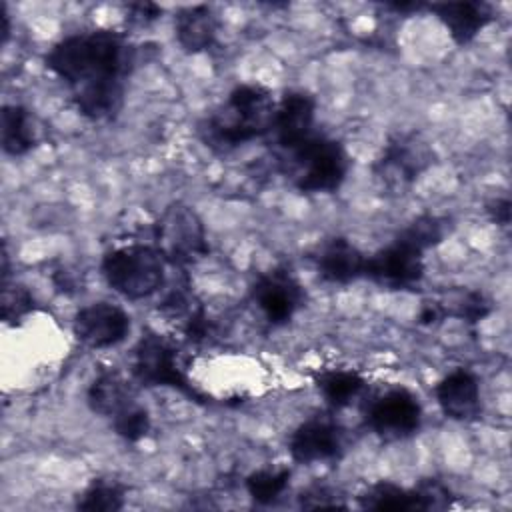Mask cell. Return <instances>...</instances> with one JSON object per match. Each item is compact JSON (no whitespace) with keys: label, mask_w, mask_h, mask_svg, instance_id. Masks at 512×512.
I'll return each instance as SVG.
<instances>
[{"label":"cell","mask_w":512,"mask_h":512,"mask_svg":"<svg viewBox=\"0 0 512 512\" xmlns=\"http://www.w3.org/2000/svg\"><path fill=\"white\" fill-rule=\"evenodd\" d=\"M218 16L208 4L180 8L174 16V36L178 46L188 54L208 50L216 42Z\"/></svg>","instance_id":"obj_18"},{"label":"cell","mask_w":512,"mask_h":512,"mask_svg":"<svg viewBox=\"0 0 512 512\" xmlns=\"http://www.w3.org/2000/svg\"><path fill=\"white\" fill-rule=\"evenodd\" d=\"M44 64L72 90L96 82H126L134 48L124 34L98 28L64 36L46 52Z\"/></svg>","instance_id":"obj_1"},{"label":"cell","mask_w":512,"mask_h":512,"mask_svg":"<svg viewBox=\"0 0 512 512\" xmlns=\"http://www.w3.org/2000/svg\"><path fill=\"white\" fill-rule=\"evenodd\" d=\"M426 8L438 16L458 46L470 44L494 20V10L486 2H436L428 4Z\"/></svg>","instance_id":"obj_15"},{"label":"cell","mask_w":512,"mask_h":512,"mask_svg":"<svg viewBox=\"0 0 512 512\" xmlns=\"http://www.w3.org/2000/svg\"><path fill=\"white\" fill-rule=\"evenodd\" d=\"M2 42L8 40L10 36V20H8V12H6V6H2Z\"/></svg>","instance_id":"obj_33"},{"label":"cell","mask_w":512,"mask_h":512,"mask_svg":"<svg viewBox=\"0 0 512 512\" xmlns=\"http://www.w3.org/2000/svg\"><path fill=\"white\" fill-rule=\"evenodd\" d=\"M0 142L8 156H24L38 144V132L28 108L6 104L0 112Z\"/></svg>","instance_id":"obj_21"},{"label":"cell","mask_w":512,"mask_h":512,"mask_svg":"<svg viewBox=\"0 0 512 512\" xmlns=\"http://www.w3.org/2000/svg\"><path fill=\"white\" fill-rule=\"evenodd\" d=\"M434 162V150L418 134L392 136L374 162V176L384 188L402 192L410 188Z\"/></svg>","instance_id":"obj_8"},{"label":"cell","mask_w":512,"mask_h":512,"mask_svg":"<svg viewBox=\"0 0 512 512\" xmlns=\"http://www.w3.org/2000/svg\"><path fill=\"white\" fill-rule=\"evenodd\" d=\"M152 244L166 264L186 268L208 254L206 228L196 210L184 202L168 204L152 226Z\"/></svg>","instance_id":"obj_6"},{"label":"cell","mask_w":512,"mask_h":512,"mask_svg":"<svg viewBox=\"0 0 512 512\" xmlns=\"http://www.w3.org/2000/svg\"><path fill=\"white\" fill-rule=\"evenodd\" d=\"M402 232L412 240H416L424 250H428L442 242L446 234V224L438 216L424 214V216H418L414 222H410Z\"/></svg>","instance_id":"obj_28"},{"label":"cell","mask_w":512,"mask_h":512,"mask_svg":"<svg viewBox=\"0 0 512 512\" xmlns=\"http://www.w3.org/2000/svg\"><path fill=\"white\" fill-rule=\"evenodd\" d=\"M74 338L92 350L118 346L130 334V316L112 302H92L82 306L72 320Z\"/></svg>","instance_id":"obj_11"},{"label":"cell","mask_w":512,"mask_h":512,"mask_svg":"<svg viewBox=\"0 0 512 512\" xmlns=\"http://www.w3.org/2000/svg\"><path fill=\"white\" fill-rule=\"evenodd\" d=\"M292 478V470L290 468H260L254 470L246 476L244 486L248 496L260 504V506H268L272 502H276L288 488Z\"/></svg>","instance_id":"obj_25"},{"label":"cell","mask_w":512,"mask_h":512,"mask_svg":"<svg viewBox=\"0 0 512 512\" xmlns=\"http://www.w3.org/2000/svg\"><path fill=\"white\" fill-rule=\"evenodd\" d=\"M342 450V430L326 416H312L300 422L288 436V452L300 464L336 460L342 456Z\"/></svg>","instance_id":"obj_12"},{"label":"cell","mask_w":512,"mask_h":512,"mask_svg":"<svg viewBox=\"0 0 512 512\" xmlns=\"http://www.w3.org/2000/svg\"><path fill=\"white\" fill-rule=\"evenodd\" d=\"M294 186L302 194H332L336 192L350 168V158L344 144L336 138L314 134L298 150L292 152Z\"/></svg>","instance_id":"obj_4"},{"label":"cell","mask_w":512,"mask_h":512,"mask_svg":"<svg viewBox=\"0 0 512 512\" xmlns=\"http://www.w3.org/2000/svg\"><path fill=\"white\" fill-rule=\"evenodd\" d=\"M414 488L420 498L422 510H442V508H448L452 502L450 488L436 478H426L418 482Z\"/></svg>","instance_id":"obj_29"},{"label":"cell","mask_w":512,"mask_h":512,"mask_svg":"<svg viewBox=\"0 0 512 512\" xmlns=\"http://www.w3.org/2000/svg\"><path fill=\"white\" fill-rule=\"evenodd\" d=\"M34 310H36V300L24 284L2 280L0 316L4 324L20 326Z\"/></svg>","instance_id":"obj_26"},{"label":"cell","mask_w":512,"mask_h":512,"mask_svg":"<svg viewBox=\"0 0 512 512\" xmlns=\"http://www.w3.org/2000/svg\"><path fill=\"white\" fill-rule=\"evenodd\" d=\"M134 402L136 398H134L132 384L116 368L100 370L86 390L88 408L94 414L110 420Z\"/></svg>","instance_id":"obj_19"},{"label":"cell","mask_w":512,"mask_h":512,"mask_svg":"<svg viewBox=\"0 0 512 512\" xmlns=\"http://www.w3.org/2000/svg\"><path fill=\"white\" fill-rule=\"evenodd\" d=\"M106 284L126 300H144L164 288L166 260L154 244L130 242L108 250L100 262Z\"/></svg>","instance_id":"obj_3"},{"label":"cell","mask_w":512,"mask_h":512,"mask_svg":"<svg viewBox=\"0 0 512 512\" xmlns=\"http://www.w3.org/2000/svg\"><path fill=\"white\" fill-rule=\"evenodd\" d=\"M424 252L416 240L400 232L390 244L366 256L364 278L390 290L416 288L426 272Z\"/></svg>","instance_id":"obj_7"},{"label":"cell","mask_w":512,"mask_h":512,"mask_svg":"<svg viewBox=\"0 0 512 512\" xmlns=\"http://www.w3.org/2000/svg\"><path fill=\"white\" fill-rule=\"evenodd\" d=\"M274 112L276 102L266 86L238 84L226 102L200 124V136L212 150L230 152L266 136L272 130Z\"/></svg>","instance_id":"obj_2"},{"label":"cell","mask_w":512,"mask_h":512,"mask_svg":"<svg viewBox=\"0 0 512 512\" xmlns=\"http://www.w3.org/2000/svg\"><path fill=\"white\" fill-rule=\"evenodd\" d=\"M316 100L304 90L286 92L276 104L272 134L276 144L290 154L314 136Z\"/></svg>","instance_id":"obj_13"},{"label":"cell","mask_w":512,"mask_h":512,"mask_svg":"<svg viewBox=\"0 0 512 512\" xmlns=\"http://www.w3.org/2000/svg\"><path fill=\"white\" fill-rule=\"evenodd\" d=\"M366 254L348 238L334 236L316 254L318 276L328 284H350L364 278Z\"/></svg>","instance_id":"obj_17"},{"label":"cell","mask_w":512,"mask_h":512,"mask_svg":"<svg viewBox=\"0 0 512 512\" xmlns=\"http://www.w3.org/2000/svg\"><path fill=\"white\" fill-rule=\"evenodd\" d=\"M486 210H488L492 222H496L498 226H508V222H510V200L508 198L492 200Z\"/></svg>","instance_id":"obj_32"},{"label":"cell","mask_w":512,"mask_h":512,"mask_svg":"<svg viewBox=\"0 0 512 512\" xmlns=\"http://www.w3.org/2000/svg\"><path fill=\"white\" fill-rule=\"evenodd\" d=\"M250 294L258 310L274 326L288 324L306 304L304 286L286 266H274L258 274Z\"/></svg>","instance_id":"obj_10"},{"label":"cell","mask_w":512,"mask_h":512,"mask_svg":"<svg viewBox=\"0 0 512 512\" xmlns=\"http://www.w3.org/2000/svg\"><path fill=\"white\" fill-rule=\"evenodd\" d=\"M436 402L442 414L456 422H474L482 414V394L478 376L458 366L442 376L434 386Z\"/></svg>","instance_id":"obj_14"},{"label":"cell","mask_w":512,"mask_h":512,"mask_svg":"<svg viewBox=\"0 0 512 512\" xmlns=\"http://www.w3.org/2000/svg\"><path fill=\"white\" fill-rule=\"evenodd\" d=\"M314 384L332 410H342L362 394L366 388V378L356 370L330 368L316 374Z\"/></svg>","instance_id":"obj_22"},{"label":"cell","mask_w":512,"mask_h":512,"mask_svg":"<svg viewBox=\"0 0 512 512\" xmlns=\"http://www.w3.org/2000/svg\"><path fill=\"white\" fill-rule=\"evenodd\" d=\"M128 488L114 478H94L78 494L76 508L86 512H116L124 508Z\"/></svg>","instance_id":"obj_24"},{"label":"cell","mask_w":512,"mask_h":512,"mask_svg":"<svg viewBox=\"0 0 512 512\" xmlns=\"http://www.w3.org/2000/svg\"><path fill=\"white\" fill-rule=\"evenodd\" d=\"M112 430L126 442H140L142 438L148 436L150 428H152V418H150V412L134 402L130 404L126 410H122L120 414H116L112 420Z\"/></svg>","instance_id":"obj_27"},{"label":"cell","mask_w":512,"mask_h":512,"mask_svg":"<svg viewBox=\"0 0 512 512\" xmlns=\"http://www.w3.org/2000/svg\"><path fill=\"white\" fill-rule=\"evenodd\" d=\"M358 502L368 510H422L416 488H404L390 480H378L370 484L360 496Z\"/></svg>","instance_id":"obj_23"},{"label":"cell","mask_w":512,"mask_h":512,"mask_svg":"<svg viewBox=\"0 0 512 512\" xmlns=\"http://www.w3.org/2000/svg\"><path fill=\"white\" fill-rule=\"evenodd\" d=\"M126 96V82H96L72 90V104L80 116L92 122H106L120 114Z\"/></svg>","instance_id":"obj_20"},{"label":"cell","mask_w":512,"mask_h":512,"mask_svg":"<svg viewBox=\"0 0 512 512\" xmlns=\"http://www.w3.org/2000/svg\"><path fill=\"white\" fill-rule=\"evenodd\" d=\"M364 424L382 440H404L420 430V400L404 386L388 388L370 400L364 410Z\"/></svg>","instance_id":"obj_9"},{"label":"cell","mask_w":512,"mask_h":512,"mask_svg":"<svg viewBox=\"0 0 512 512\" xmlns=\"http://www.w3.org/2000/svg\"><path fill=\"white\" fill-rule=\"evenodd\" d=\"M490 300L478 290H452L440 294L436 300L424 302L418 322L434 326L446 318H458L468 324H478L490 314Z\"/></svg>","instance_id":"obj_16"},{"label":"cell","mask_w":512,"mask_h":512,"mask_svg":"<svg viewBox=\"0 0 512 512\" xmlns=\"http://www.w3.org/2000/svg\"><path fill=\"white\" fill-rule=\"evenodd\" d=\"M300 506L302 508H346V504L340 502V496L322 484H314L306 488L300 494Z\"/></svg>","instance_id":"obj_30"},{"label":"cell","mask_w":512,"mask_h":512,"mask_svg":"<svg viewBox=\"0 0 512 512\" xmlns=\"http://www.w3.org/2000/svg\"><path fill=\"white\" fill-rule=\"evenodd\" d=\"M126 14H128L130 22L142 26V24H150L156 18H160L162 8L154 2H132L126 6Z\"/></svg>","instance_id":"obj_31"},{"label":"cell","mask_w":512,"mask_h":512,"mask_svg":"<svg viewBox=\"0 0 512 512\" xmlns=\"http://www.w3.org/2000/svg\"><path fill=\"white\" fill-rule=\"evenodd\" d=\"M132 378L144 388H172L194 402H202L204 396L192 386L188 376L178 364V350L172 340L146 328L132 348L130 362Z\"/></svg>","instance_id":"obj_5"}]
</instances>
